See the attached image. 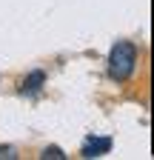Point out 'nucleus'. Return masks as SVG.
<instances>
[{
  "label": "nucleus",
  "mask_w": 154,
  "mask_h": 160,
  "mask_svg": "<svg viewBox=\"0 0 154 160\" xmlns=\"http://www.w3.org/2000/svg\"><path fill=\"white\" fill-rule=\"evenodd\" d=\"M137 69V46L131 40H117L108 52V60H106V72L114 83H126V80L134 74Z\"/></svg>",
  "instance_id": "obj_1"
},
{
  "label": "nucleus",
  "mask_w": 154,
  "mask_h": 160,
  "mask_svg": "<svg viewBox=\"0 0 154 160\" xmlns=\"http://www.w3.org/2000/svg\"><path fill=\"white\" fill-rule=\"evenodd\" d=\"M111 146H114L111 137L91 134V137H86V143H83V149H80V157H103V154L111 152Z\"/></svg>",
  "instance_id": "obj_2"
},
{
  "label": "nucleus",
  "mask_w": 154,
  "mask_h": 160,
  "mask_svg": "<svg viewBox=\"0 0 154 160\" xmlns=\"http://www.w3.org/2000/svg\"><path fill=\"white\" fill-rule=\"evenodd\" d=\"M43 86H46V74H43V72H31L29 77H23V83H20V94L34 97V94H40V92H43Z\"/></svg>",
  "instance_id": "obj_3"
},
{
  "label": "nucleus",
  "mask_w": 154,
  "mask_h": 160,
  "mask_svg": "<svg viewBox=\"0 0 154 160\" xmlns=\"http://www.w3.org/2000/svg\"><path fill=\"white\" fill-rule=\"evenodd\" d=\"M40 157H43V160H66V152H63L60 146H46V149L40 152Z\"/></svg>",
  "instance_id": "obj_4"
},
{
  "label": "nucleus",
  "mask_w": 154,
  "mask_h": 160,
  "mask_svg": "<svg viewBox=\"0 0 154 160\" xmlns=\"http://www.w3.org/2000/svg\"><path fill=\"white\" fill-rule=\"evenodd\" d=\"M0 157H9V160L17 157V154H14V146H0Z\"/></svg>",
  "instance_id": "obj_5"
}]
</instances>
